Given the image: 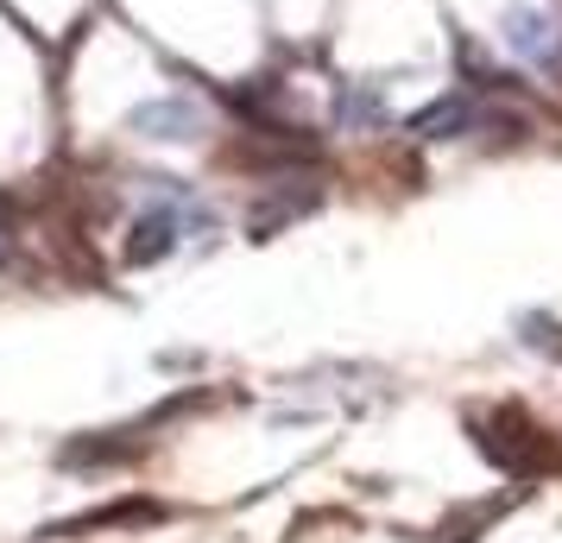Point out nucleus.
Masks as SVG:
<instances>
[{"label":"nucleus","mask_w":562,"mask_h":543,"mask_svg":"<svg viewBox=\"0 0 562 543\" xmlns=\"http://www.w3.org/2000/svg\"><path fill=\"white\" fill-rule=\"evenodd\" d=\"M310 203H316V190H304V196H297V190H279V196H266V203L247 215V234H254V240H272V234H279L284 222H297Z\"/></svg>","instance_id":"39448f33"},{"label":"nucleus","mask_w":562,"mask_h":543,"mask_svg":"<svg viewBox=\"0 0 562 543\" xmlns=\"http://www.w3.org/2000/svg\"><path fill=\"white\" fill-rule=\"evenodd\" d=\"M525 329H531V348H557V354H562V329H557V323H543V316H531Z\"/></svg>","instance_id":"0eeeda50"},{"label":"nucleus","mask_w":562,"mask_h":543,"mask_svg":"<svg viewBox=\"0 0 562 543\" xmlns=\"http://www.w3.org/2000/svg\"><path fill=\"white\" fill-rule=\"evenodd\" d=\"M335 121H341L348 133L380 127V95H373L367 82H341V89H335Z\"/></svg>","instance_id":"423d86ee"},{"label":"nucleus","mask_w":562,"mask_h":543,"mask_svg":"<svg viewBox=\"0 0 562 543\" xmlns=\"http://www.w3.org/2000/svg\"><path fill=\"white\" fill-rule=\"evenodd\" d=\"M474 121H481L474 95H436L430 108H417V114H411V133H417V139H461Z\"/></svg>","instance_id":"20e7f679"},{"label":"nucleus","mask_w":562,"mask_h":543,"mask_svg":"<svg viewBox=\"0 0 562 543\" xmlns=\"http://www.w3.org/2000/svg\"><path fill=\"white\" fill-rule=\"evenodd\" d=\"M474 437H481V455L499 474L512 480H543V474H562V449L550 442V430L537 423L531 411H518V405H499L493 417L474 423Z\"/></svg>","instance_id":"f257e3e1"},{"label":"nucleus","mask_w":562,"mask_h":543,"mask_svg":"<svg viewBox=\"0 0 562 543\" xmlns=\"http://www.w3.org/2000/svg\"><path fill=\"white\" fill-rule=\"evenodd\" d=\"M499 38H506L518 57H531V64H562V32L550 13H537V7H506L499 13Z\"/></svg>","instance_id":"f03ea898"},{"label":"nucleus","mask_w":562,"mask_h":543,"mask_svg":"<svg viewBox=\"0 0 562 543\" xmlns=\"http://www.w3.org/2000/svg\"><path fill=\"white\" fill-rule=\"evenodd\" d=\"M13 259V234H7V222H0V265Z\"/></svg>","instance_id":"6e6552de"},{"label":"nucleus","mask_w":562,"mask_h":543,"mask_svg":"<svg viewBox=\"0 0 562 543\" xmlns=\"http://www.w3.org/2000/svg\"><path fill=\"white\" fill-rule=\"evenodd\" d=\"M127 127L139 133V139H196V133H203V114H196V102H178V95H165V102L133 108Z\"/></svg>","instance_id":"7ed1b4c3"}]
</instances>
